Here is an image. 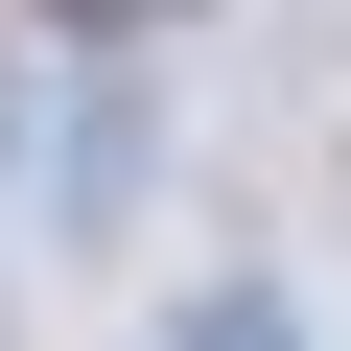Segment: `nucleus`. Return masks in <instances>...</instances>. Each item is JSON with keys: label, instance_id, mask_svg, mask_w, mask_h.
<instances>
[{"label": "nucleus", "instance_id": "f03ea898", "mask_svg": "<svg viewBox=\"0 0 351 351\" xmlns=\"http://www.w3.org/2000/svg\"><path fill=\"white\" fill-rule=\"evenodd\" d=\"M47 47H164V24H211V0H24Z\"/></svg>", "mask_w": 351, "mask_h": 351}, {"label": "nucleus", "instance_id": "f257e3e1", "mask_svg": "<svg viewBox=\"0 0 351 351\" xmlns=\"http://www.w3.org/2000/svg\"><path fill=\"white\" fill-rule=\"evenodd\" d=\"M164 351H304V304H281V281H211V304L164 328Z\"/></svg>", "mask_w": 351, "mask_h": 351}]
</instances>
